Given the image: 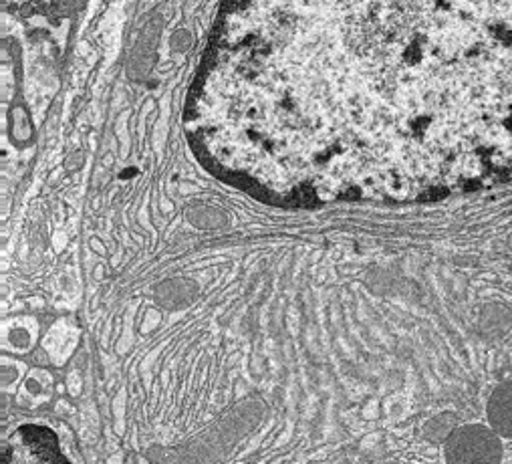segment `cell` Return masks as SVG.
Wrapping results in <instances>:
<instances>
[{
  "label": "cell",
  "instance_id": "obj_1",
  "mask_svg": "<svg viewBox=\"0 0 512 464\" xmlns=\"http://www.w3.org/2000/svg\"><path fill=\"white\" fill-rule=\"evenodd\" d=\"M186 130L204 166L273 204L500 186L512 0H228Z\"/></svg>",
  "mask_w": 512,
  "mask_h": 464
},
{
  "label": "cell",
  "instance_id": "obj_2",
  "mask_svg": "<svg viewBox=\"0 0 512 464\" xmlns=\"http://www.w3.org/2000/svg\"><path fill=\"white\" fill-rule=\"evenodd\" d=\"M3 464H71L55 434L43 426H23L3 444Z\"/></svg>",
  "mask_w": 512,
  "mask_h": 464
},
{
  "label": "cell",
  "instance_id": "obj_4",
  "mask_svg": "<svg viewBox=\"0 0 512 464\" xmlns=\"http://www.w3.org/2000/svg\"><path fill=\"white\" fill-rule=\"evenodd\" d=\"M488 420L498 436L512 440V382L500 384L490 394Z\"/></svg>",
  "mask_w": 512,
  "mask_h": 464
},
{
  "label": "cell",
  "instance_id": "obj_7",
  "mask_svg": "<svg viewBox=\"0 0 512 464\" xmlns=\"http://www.w3.org/2000/svg\"><path fill=\"white\" fill-rule=\"evenodd\" d=\"M508 249H510V253H512V235H510V239H508Z\"/></svg>",
  "mask_w": 512,
  "mask_h": 464
},
{
  "label": "cell",
  "instance_id": "obj_5",
  "mask_svg": "<svg viewBox=\"0 0 512 464\" xmlns=\"http://www.w3.org/2000/svg\"><path fill=\"white\" fill-rule=\"evenodd\" d=\"M512 327V313L504 305L490 303L480 315V331L492 341L504 337Z\"/></svg>",
  "mask_w": 512,
  "mask_h": 464
},
{
  "label": "cell",
  "instance_id": "obj_3",
  "mask_svg": "<svg viewBox=\"0 0 512 464\" xmlns=\"http://www.w3.org/2000/svg\"><path fill=\"white\" fill-rule=\"evenodd\" d=\"M448 464H500L502 444L494 430L472 424L458 428L446 446Z\"/></svg>",
  "mask_w": 512,
  "mask_h": 464
},
{
  "label": "cell",
  "instance_id": "obj_6",
  "mask_svg": "<svg viewBox=\"0 0 512 464\" xmlns=\"http://www.w3.org/2000/svg\"><path fill=\"white\" fill-rule=\"evenodd\" d=\"M456 422H458V418H456L454 414H442V416H438L436 420H432V422L428 424V430H426V432H428V436H430L432 440L440 442V440H444V438H448V436L452 434Z\"/></svg>",
  "mask_w": 512,
  "mask_h": 464
}]
</instances>
